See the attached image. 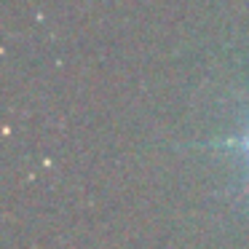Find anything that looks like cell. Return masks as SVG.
<instances>
[{
  "instance_id": "cell-1",
  "label": "cell",
  "mask_w": 249,
  "mask_h": 249,
  "mask_svg": "<svg viewBox=\"0 0 249 249\" xmlns=\"http://www.w3.org/2000/svg\"><path fill=\"white\" fill-rule=\"evenodd\" d=\"M236 147H241V150L247 153V158H249V131L241 137V140H236Z\"/></svg>"
}]
</instances>
